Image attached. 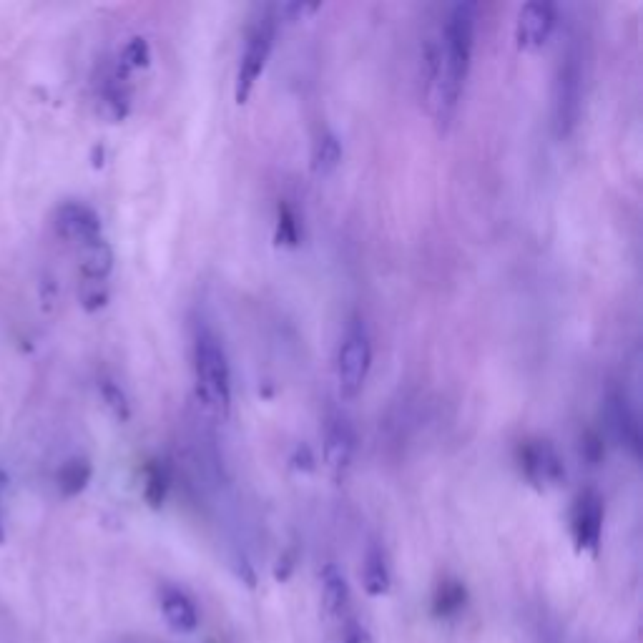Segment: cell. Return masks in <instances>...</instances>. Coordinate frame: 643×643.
Wrapping results in <instances>:
<instances>
[{
  "label": "cell",
  "mask_w": 643,
  "mask_h": 643,
  "mask_svg": "<svg viewBox=\"0 0 643 643\" xmlns=\"http://www.w3.org/2000/svg\"><path fill=\"white\" fill-rule=\"evenodd\" d=\"M475 26H478V6L455 3L445 18L443 33H440L438 58H435L433 81L427 86V93H430V106H433L438 129L443 134L453 124L460 93L468 78L475 48Z\"/></svg>",
  "instance_id": "1"
},
{
  "label": "cell",
  "mask_w": 643,
  "mask_h": 643,
  "mask_svg": "<svg viewBox=\"0 0 643 643\" xmlns=\"http://www.w3.org/2000/svg\"><path fill=\"white\" fill-rule=\"evenodd\" d=\"M194 375L199 400L211 415L224 420L232 410V370L222 340L204 322L194 332Z\"/></svg>",
  "instance_id": "2"
},
{
  "label": "cell",
  "mask_w": 643,
  "mask_h": 643,
  "mask_svg": "<svg viewBox=\"0 0 643 643\" xmlns=\"http://www.w3.org/2000/svg\"><path fill=\"white\" fill-rule=\"evenodd\" d=\"M583 51L578 41H571L558 58L556 81H553V126L558 139H568L576 131L583 111Z\"/></svg>",
  "instance_id": "3"
},
{
  "label": "cell",
  "mask_w": 643,
  "mask_h": 643,
  "mask_svg": "<svg viewBox=\"0 0 643 643\" xmlns=\"http://www.w3.org/2000/svg\"><path fill=\"white\" fill-rule=\"evenodd\" d=\"M372 365V345L370 332L365 327V319L352 317L342 335L340 350H337V387L345 400H355L365 387L367 375Z\"/></svg>",
  "instance_id": "4"
},
{
  "label": "cell",
  "mask_w": 643,
  "mask_h": 643,
  "mask_svg": "<svg viewBox=\"0 0 643 643\" xmlns=\"http://www.w3.org/2000/svg\"><path fill=\"white\" fill-rule=\"evenodd\" d=\"M274 28H277V21H274L272 13H264V16L257 18V21L252 23V28H249L242 58H239L237 83H234V98H237V103H247L254 86H257L259 76H262L264 68H267V61L269 56H272L274 46Z\"/></svg>",
  "instance_id": "5"
},
{
  "label": "cell",
  "mask_w": 643,
  "mask_h": 643,
  "mask_svg": "<svg viewBox=\"0 0 643 643\" xmlns=\"http://www.w3.org/2000/svg\"><path fill=\"white\" fill-rule=\"evenodd\" d=\"M571 535L578 553L598 556L603 535V498L598 495V490L586 488L583 493H578L571 508Z\"/></svg>",
  "instance_id": "6"
},
{
  "label": "cell",
  "mask_w": 643,
  "mask_h": 643,
  "mask_svg": "<svg viewBox=\"0 0 643 643\" xmlns=\"http://www.w3.org/2000/svg\"><path fill=\"white\" fill-rule=\"evenodd\" d=\"M518 465L525 480L530 485H535V488L558 485L566 478L561 455H558V450L548 440H525L518 448Z\"/></svg>",
  "instance_id": "7"
},
{
  "label": "cell",
  "mask_w": 643,
  "mask_h": 643,
  "mask_svg": "<svg viewBox=\"0 0 643 643\" xmlns=\"http://www.w3.org/2000/svg\"><path fill=\"white\" fill-rule=\"evenodd\" d=\"M553 28H556V8L551 3H525L518 11V21H515V41H518L520 51H538L548 43Z\"/></svg>",
  "instance_id": "8"
},
{
  "label": "cell",
  "mask_w": 643,
  "mask_h": 643,
  "mask_svg": "<svg viewBox=\"0 0 643 643\" xmlns=\"http://www.w3.org/2000/svg\"><path fill=\"white\" fill-rule=\"evenodd\" d=\"M53 224H56L58 237L78 244V247L93 242V239H101V217L96 214V209L81 204V201H66V204L58 206Z\"/></svg>",
  "instance_id": "9"
},
{
  "label": "cell",
  "mask_w": 643,
  "mask_h": 643,
  "mask_svg": "<svg viewBox=\"0 0 643 643\" xmlns=\"http://www.w3.org/2000/svg\"><path fill=\"white\" fill-rule=\"evenodd\" d=\"M129 76L131 73L116 61L109 71L103 73L101 83H98V111L111 124L124 121L131 111Z\"/></svg>",
  "instance_id": "10"
},
{
  "label": "cell",
  "mask_w": 643,
  "mask_h": 643,
  "mask_svg": "<svg viewBox=\"0 0 643 643\" xmlns=\"http://www.w3.org/2000/svg\"><path fill=\"white\" fill-rule=\"evenodd\" d=\"M606 417H608V427H611V433L616 435L618 443L638 458L641 455V425H638L636 410L628 402L626 392L621 390H611L606 397Z\"/></svg>",
  "instance_id": "11"
},
{
  "label": "cell",
  "mask_w": 643,
  "mask_h": 643,
  "mask_svg": "<svg viewBox=\"0 0 643 643\" xmlns=\"http://www.w3.org/2000/svg\"><path fill=\"white\" fill-rule=\"evenodd\" d=\"M357 450V435L345 415H330L325 427V463L332 473H345L352 465Z\"/></svg>",
  "instance_id": "12"
},
{
  "label": "cell",
  "mask_w": 643,
  "mask_h": 643,
  "mask_svg": "<svg viewBox=\"0 0 643 643\" xmlns=\"http://www.w3.org/2000/svg\"><path fill=\"white\" fill-rule=\"evenodd\" d=\"M161 613H164L166 626L181 636L194 633L199 628V611H196L194 601L176 588H166L161 593Z\"/></svg>",
  "instance_id": "13"
},
{
  "label": "cell",
  "mask_w": 643,
  "mask_h": 643,
  "mask_svg": "<svg viewBox=\"0 0 643 643\" xmlns=\"http://www.w3.org/2000/svg\"><path fill=\"white\" fill-rule=\"evenodd\" d=\"M78 269H81L83 282H106L114 269V249L106 239H93L83 244L78 254Z\"/></svg>",
  "instance_id": "14"
},
{
  "label": "cell",
  "mask_w": 643,
  "mask_h": 643,
  "mask_svg": "<svg viewBox=\"0 0 643 643\" xmlns=\"http://www.w3.org/2000/svg\"><path fill=\"white\" fill-rule=\"evenodd\" d=\"M347 608H350V583L335 563H327L322 568V611L330 618H342Z\"/></svg>",
  "instance_id": "15"
},
{
  "label": "cell",
  "mask_w": 643,
  "mask_h": 643,
  "mask_svg": "<svg viewBox=\"0 0 643 643\" xmlns=\"http://www.w3.org/2000/svg\"><path fill=\"white\" fill-rule=\"evenodd\" d=\"M362 588L370 598H382L390 593V568H387L385 553L380 551V546L367 548L365 563H362Z\"/></svg>",
  "instance_id": "16"
},
{
  "label": "cell",
  "mask_w": 643,
  "mask_h": 643,
  "mask_svg": "<svg viewBox=\"0 0 643 643\" xmlns=\"http://www.w3.org/2000/svg\"><path fill=\"white\" fill-rule=\"evenodd\" d=\"M468 606V588L458 578H445L438 583L433 593V616L435 618H455Z\"/></svg>",
  "instance_id": "17"
},
{
  "label": "cell",
  "mask_w": 643,
  "mask_h": 643,
  "mask_svg": "<svg viewBox=\"0 0 643 643\" xmlns=\"http://www.w3.org/2000/svg\"><path fill=\"white\" fill-rule=\"evenodd\" d=\"M93 478V465L88 458H71L58 468L56 485L63 498H76L88 488Z\"/></svg>",
  "instance_id": "18"
},
{
  "label": "cell",
  "mask_w": 643,
  "mask_h": 643,
  "mask_svg": "<svg viewBox=\"0 0 643 643\" xmlns=\"http://www.w3.org/2000/svg\"><path fill=\"white\" fill-rule=\"evenodd\" d=\"M342 161V141L335 131L325 129L312 146V171L317 176H330Z\"/></svg>",
  "instance_id": "19"
},
{
  "label": "cell",
  "mask_w": 643,
  "mask_h": 643,
  "mask_svg": "<svg viewBox=\"0 0 643 643\" xmlns=\"http://www.w3.org/2000/svg\"><path fill=\"white\" fill-rule=\"evenodd\" d=\"M169 468L161 460H149L144 468V498L154 510L164 505L166 495H169Z\"/></svg>",
  "instance_id": "20"
},
{
  "label": "cell",
  "mask_w": 643,
  "mask_h": 643,
  "mask_svg": "<svg viewBox=\"0 0 643 643\" xmlns=\"http://www.w3.org/2000/svg\"><path fill=\"white\" fill-rule=\"evenodd\" d=\"M98 392H101V400L106 402V407H109V412L116 420L129 422L131 402L129 397H126V392L121 390V385H116L111 377H103V380L98 382Z\"/></svg>",
  "instance_id": "21"
},
{
  "label": "cell",
  "mask_w": 643,
  "mask_h": 643,
  "mask_svg": "<svg viewBox=\"0 0 643 643\" xmlns=\"http://www.w3.org/2000/svg\"><path fill=\"white\" fill-rule=\"evenodd\" d=\"M151 61V46L146 38L141 36H134L129 43L124 46V51H121L119 56V63L126 68V71H136V68H146Z\"/></svg>",
  "instance_id": "22"
},
{
  "label": "cell",
  "mask_w": 643,
  "mask_h": 643,
  "mask_svg": "<svg viewBox=\"0 0 643 643\" xmlns=\"http://www.w3.org/2000/svg\"><path fill=\"white\" fill-rule=\"evenodd\" d=\"M277 244H284V247H297L299 244L297 214H294L292 206L284 204V201L277 209Z\"/></svg>",
  "instance_id": "23"
},
{
  "label": "cell",
  "mask_w": 643,
  "mask_h": 643,
  "mask_svg": "<svg viewBox=\"0 0 643 643\" xmlns=\"http://www.w3.org/2000/svg\"><path fill=\"white\" fill-rule=\"evenodd\" d=\"M106 302H109V292H106L103 282H83L81 304L88 312H96V309L106 307Z\"/></svg>",
  "instance_id": "24"
},
{
  "label": "cell",
  "mask_w": 643,
  "mask_h": 643,
  "mask_svg": "<svg viewBox=\"0 0 643 643\" xmlns=\"http://www.w3.org/2000/svg\"><path fill=\"white\" fill-rule=\"evenodd\" d=\"M294 568H297V551H284L282 556H279V561L274 563V581L277 583H287L289 578H292Z\"/></svg>",
  "instance_id": "25"
},
{
  "label": "cell",
  "mask_w": 643,
  "mask_h": 643,
  "mask_svg": "<svg viewBox=\"0 0 643 643\" xmlns=\"http://www.w3.org/2000/svg\"><path fill=\"white\" fill-rule=\"evenodd\" d=\"M289 463H292L294 470H302V473H312V470H314V453H312V448H309V445H297V448H294V455H292V460H289Z\"/></svg>",
  "instance_id": "26"
},
{
  "label": "cell",
  "mask_w": 643,
  "mask_h": 643,
  "mask_svg": "<svg viewBox=\"0 0 643 643\" xmlns=\"http://www.w3.org/2000/svg\"><path fill=\"white\" fill-rule=\"evenodd\" d=\"M583 455H586V460L591 465H598L603 458V440L601 435L596 433H588L586 440H583Z\"/></svg>",
  "instance_id": "27"
},
{
  "label": "cell",
  "mask_w": 643,
  "mask_h": 643,
  "mask_svg": "<svg viewBox=\"0 0 643 643\" xmlns=\"http://www.w3.org/2000/svg\"><path fill=\"white\" fill-rule=\"evenodd\" d=\"M319 8H322V6H307V3H289V6L279 8V11L287 13V16H292V21H299V18L317 13Z\"/></svg>",
  "instance_id": "28"
},
{
  "label": "cell",
  "mask_w": 643,
  "mask_h": 643,
  "mask_svg": "<svg viewBox=\"0 0 643 643\" xmlns=\"http://www.w3.org/2000/svg\"><path fill=\"white\" fill-rule=\"evenodd\" d=\"M345 643H375V638L370 636V631H367L365 626H360V623H352L345 633Z\"/></svg>",
  "instance_id": "29"
},
{
  "label": "cell",
  "mask_w": 643,
  "mask_h": 643,
  "mask_svg": "<svg viewBox=\"0 0 643 643\" xmlns=\"http://www.w3.org/2000/svg\"><path fill=\"white\" fill-rule=\"evenodd\" d=\"M3 485H6V475L0 473V490H3ZM6 543V530H3V523H0V546Z\"/></svg>",
  "instance_id": "30"
}]
</instances>
